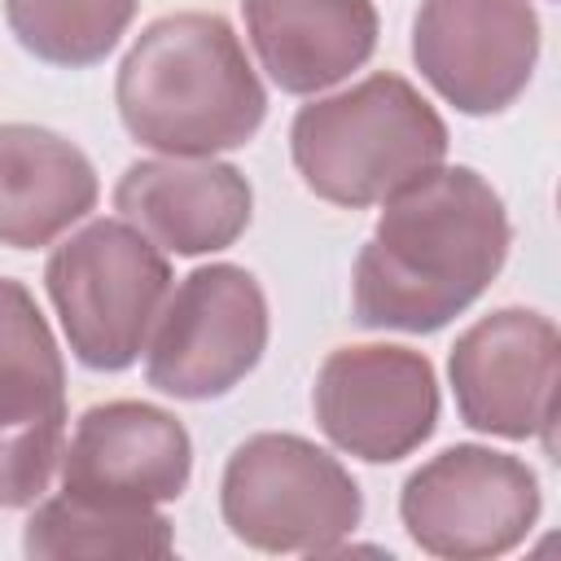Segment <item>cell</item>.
<instances>
[{"mask_svg":"<svg viewBox=\"0 0 561 561\" xmlns=\"http://www.w3.org/2000/svg\"><path fill=\"white\" fill-rule=\"evenodd\" d=\"M219 513L254 552L329 557L355 535L364 491L351 469L302 434L263 430L232 447L219 478Z\"/></svg>","mask_w":561,"mask_h":561,"instance_id":"cell-5","label":"cell"},{"mask_svg":"<svg viewBox=\"0 0 561 561\" xmlns=\"http://www.w3.org/2000/svg\"><path fill=\"white\" fill-rule=\"evenodd\" d=\"M377 215L351 267V311L364 329L438 333L500 276L513 224L473 167H434Z\"/></svg>","mask_w":561,"mask_h":561,"instance_id":"cell-1","label":"cell"},{"mask_svg":"<svg viewBox=\"0 0 561 561\" xmlns=\"http://www.w3.org/2000/svg\"><path fill=\"white\" fill-rule=\"evenodd\" d=\"M272 333L267 294L237 263L193 267L171 285L145 342V381L158 394L206 403L232 394L263 359Z\"/></svg>","mask_w":561,"mask_h":561,"instance_id":"cell-6","label":"cell"},{"mask_svg":"<svg viewBox=\"0 0 561 561\" xmlns=\"http://www.w3.org/2000/svg\"><path fill=\"white\" fill-rule=\"evenodd\" d=\"M311 412L337 451L368 465H394L434 434L438 377L412 346H337L316 373Z\"/></svg>","mask_w":561,"mask_h":561,"instance_id":"cell-9","label":"cell"},{"mask_svg":"<svg viewBox=\"0 0 561 561\" xmlns=\"http://www.w3.org/2000/svg\"><path fill=\"white\" fill-rule=\"evenodd\" d=\"M22 552L35 561H131V557H171L175 530L158 504L92 500V495H48L31 504L22 526Z\"/></svg>","mask_w":561,"mask_h":561,"instance_id":"cell-16","label":"cell"},{"mask_svg":"<svg viewBox=\"0 0 561 561\" xmlns=\"http://www.w3.org/2000/svg\"><path fill=\"white\" fill-rule=\"evenodd\" d=\"M114 210L158 250L197 259L241 241L254 219V188L232 162L158 153L118 175Z\"/></svg>","mask_w":561,"mask_h":561,"instance_id":"cell-13","label":"cell"},{"mask_svg":"<svg viewBox=\"0 0 561 561\" xmlns=\"http://www.w3.org/2000/svg\"><path fill=\"white\" fill-rule=\"evenodd\" d=\"M171 285L167 250L127 219L83 224L44 263V289L66 346L92 373H123L145 355Z\"/></svg>","mask_w":561,"mask_h":561,"instance_id":"cell-4","label":"cell"},{"mask_svg":"<svg viewBox=\"0 0 561 561\" xmlns=\"http://www.w3.org/2000/svg\"><path fill=\"white\" fill-rule=\"evenodd\" d=\"M140 0H4L13 39L48 66L83 70L114 53Z\"/></svg>","mask_w":561,"mask_h":561,"instance_id":"cell-17","label":"cell"},{"mask_svg":"<svg viewBox=\"0 0 561 561\" xmlns=\"http://www.w3.org/2000/svg\"><path fill=\"white\" fill-rule=\"evenodd\" d=\"M447 123L394 70L316 96L289 123V158L302 184L333 206H381L447 162Z\"/></svg>","mask_w":561,"mask_h":561,"instance_id":"cell-3","label":"cell"},{"mask_svg":"<svg viewBox=\"0 0 561 561\" xmlns=\"http://www.w3.org/2000/svg\"><path fill=\"white\" fill-rule=\"evenodd\" d=\"M61 491L127 504H171L193 478V438L184 421L145 399L88 408L61 451Z\"/></svg>","mask_w":561,"mask_h":561,"instance_id":"cell-12","label":"cell"},{"mask_svg":"<svg viewBox=\"0 0 561 561\" xmlns=\"http://www.w3.org/2000/svg\"><path fill=\"white\" fill-rule=\"evenodd\" d=\"M66 451V359L35 294L0 276V508L44 500Z\"/></svg>","mask_w":561,"mask_h":561,"instance_id":"cell-8","label":"cell"},{"mask_svg":"<svg viewBox=\"0 0 561 561\" xmlns=\"http://www.w3.org/2000/svg\"><path fill=\"white\" fill-rule=\"evenodd\" d=\"M259 70L289 96H320L355 75L381 35L373 0H241Z\"/></svg>","mask_w":561,"mask_h":561,"instance_id":"cell-14","label":"cell"},{"mask_svg":"<svg viewBox=\"0 0 561 561\" xmlns=\"http://www.w3.org/2000/svg\"><path fill=\"white\" fill-rule=\"evenodd\" d=\"M92 158L53 127L0 123V245L39 250L96 210Z\"/></svg>","mask_w":561,"mask_h":561,"instance_id":"cell-15","label":"cell"},{"mask_svg":"<svg viewBox=\"0 0 561 561\" xmlns=\"http://www.w3.org/2000/svg\"><path fill=\"white\" fill-rule=\"evenodd\" d=\"M543 513V491L522 456L456 443L408 473L399 522L408 539L447 561H491L526 543Z\"/></svg>","mask_w":561,"mask_h":561,"instance_id":"cell-7","label":"cell"},{"mask_svg":"<svg viewBox=\"0 0 561 561\" xmlns=\"http://www.w3.org/2000/svg\"><path fill=\"white\" fill-rule=\"evenodd\" d=\"M127 136L167 158H215L259 136L267 88L219 13H167L149 22L114 75Z\"/></svg>","mask_w":561,"mask_h":561,"instance_id":"cell-2","label":"cell"},{"mask_svg":"<svg viewBox=\"0 0 561 561\" xmlns=\"http://www.w3.org/2000/svg\"><path fill=\"white\" fill-rule=\"evenodd\" d=\"M557 359L561 337L543 311L500 307L473 320L447 355L460 421L478 434H495L508 443L543 438V447L552 451Z\"/></svg>","mask_w":561,"mask_h":561,"instance_id":"cell-11","label":"cell"},{"mask_svg":"<svg viewBox=\"0 0 561 561\" xmlns=\"http://www.w3.org/2000/svg\"><path fill=\"white\" fill-rule=\"evenodd\" d=\"M539 44L530 0H421L412 18L421 79L469 118L504 114L530 88Z\"/></svg>","mask_w":561,"mask_h":561,"instance_id":"cell-10","label":"cell"}]
</instances>
